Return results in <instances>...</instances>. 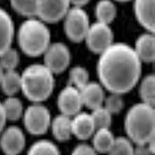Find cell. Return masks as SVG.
<instances>
[{"label":"cell","instance_id":"52a82bcc","mask_svg":"<svg viewBox=\"0 0 155 155\" xmlns=\"http://www.w3.org/2000/svg\"><path fill=\"white\" fill-rule=\"evenodd\" d=\"M85 41L90 51L100 54L113 44V31L109 24L97 21L90 25Z\"/></svg>","mask_w":155,"mask_h":155},{"label":"cell","instance_id":"7a4b0ae2","mask_svg":"<svg viewBox=\"0 0 155 155\" xmlns=\"http://www.w3.org/2000/svg\"><path fill=\"white\" fill-rule=\"evenodd\" d=\"M130 140L136 144H147L154 139L155 113L153 106L144 102L135 104L129 109L124 121Z\"/></svg>","mask_w":155,"mask_h":155},{"label":"cell","instance_id":"cb8c5ba5","mask_svg":"<svg viewBox=\"0 0 155 155\" xmlns=\"http://www.w3.org/2000/svg\"><path fill=\"white\" fill-rule=\"evenodd\" d=\"M10 3L19 14L28 18L36 16L37 0H10Z\"/></svg>","mask_w":155,"mask_h":155},{"label":"cell","instance_id":"836d02e7","mask_svg":"<svg viewBox=\"0 0 155 155\" xmlns=\"http://www.w3.org/2000/svg\"><path fill=\"white\" fill-rule=\"evenodd\" d=\"M5 71L3 70V68H2V66L0 65V81H1V78H2V75H3V73Z\"/></svg>","mask_w":155,"mask_h":155},{"label":"cell","instance_id":"7c38bea8","mask_svg":"<svg viewBox=\"0 0 155 155\" xmlns=\"http://www.w3.org/2000/svg\"><path fill=\"white\" fill-rule=\"evenodd\" d=\"M134 12L140 24L148 32H154V0H134Z\"/></svg>","mask_w":155,"mask_h":155},{"label":"cell","instance_id":"484cf974","mask_svg":"<svg viewBox=\"0 0 155 155\" xmlns=\"http://www.w3.org/2000/svg\"><path fill=\"white\" fill-rule=\"evenodd\" d=\"M134 149L130 139L120 137L115 138L114 143L107 153L109 155H134Z\"/></svg>","mask_w":155,"mask_h":155},{"label":"cell","instance_id":"8992f818","mask_svg":"<svg viewBox=\"0 0 155 155\" xmlns=\"http://www.w3.org/2000/svg\"><path fill=\"white\" fill-rule=\"evenodd\" d=\"M23 123L30 134L41 135L51 127V113L46 106L41 103H34L23 112Z\"/></svg>","mask_w":155,"mask_h":155},{"label":"cell","instance_id":"4316f807","mask_svg":"<svg viewBox=\"0 0 155 155\" xmlns=\"http://www.w3.org/2000/svg\"><path fill=\"white\" fill-rule=\"evenodd\" d=\"M19 62V56L16 50L8 48L0 55V65L4 71L15 70Z\"/></svg>","mask_w":155,"mask_h":155},{"label":"cell","instance_id":"ac0fdd59","mask_svg":"<svg viewBox=\"0 0 155 155\" xmlns=\"http://www.w3.org/2000/svg\"><path fill=\"white\" fill-rule=\"evenodd\" d=\"M92 137V147L97 153H108L111 149L115 140L114 136L109 128L97 129Z\"/></svg>","mask_w":155,"mask_h":155},{"label":"cell","instance_id":"d4e9b609","mask_svg":"<svg viewBox=\"0 0 155 155\" xmlns=\"http://www.w3.org/2000/svg\"><path fill=\"white\" fill-rule=\"evenodd\" d=\"M95 129L109 128L112 123V114L103 106L92 109L91 113Z\"/></svg>","mask_w":155,"mask_h":155},{"label":"cell","instance_id":"2e32d148","mask_svg":"<svg viewBox=\"0 0 155 155\" xmlns=\"http://www.w3.org/2000/svg\"><path fill=\"white\" fill-rule=\"evenodd\" d=\"M14 37V24L9 13L0 8V55L11 48Z\"/></svg>","mask_w":155,"mask_h":155},{"label":"cell","instance_id":"4fadbf2b","mask_svg":"<svg viewBox=\"0 0 155 155\" xmlns=\"http://www.w3.org/2000/svg\"><path fill=\"white\" fill-rule=\"evenodd\" d=\"M80 92L83 106L91 109L103 106L106 97L103 87L99 83L89 81L80 89Z\"/></svg>","mask_w":155,"mask_h":155},{"label":"cell","instance_id":"9c48e42d","mask_svg":"<svg viewBox=\"0 0 155 155\" xmlns=\"http://www.w3.org/2000/svg\"><path fill=\"white\" fill-rule=\"evenodd\" d=\"M70 0H37L36 16L46 23H56L70 9Z\"/></svg>","mask_w":155,"mask_h":155},{"label":"cell","instance_id":"5bb4252c","mask_svg":"<svg viewBox=\"0 0 155 155\" xmlns=\"http://www.w3.org/2000/svg\"><path fill=\"white\" fill-rule=\"evenodd\" d=\"M72 134L78 139L87 140L92 137L95 131V127L91 114L78 113L71 119Z\"/></svg>","mask_w":155,"mask_h":155},{"label":"cell","instance_id":"7402d4cb","mask_svg":"<svg viewBox=\"0 0 155 155\" xmlns=\"http://www.w3.org/2000/svg\"><path fill=\"white\" fill-rule=\"evenodd\" d=\"M139 92L143 102L154 106L155 77L153 74H148L143 78L140 85Z\"/></svg>","mask_w":155,"mask_h":155},{"label":"cell","instance_id":"f1b7e54d","mask_svg":"<svg viewBox=\"0 0 155 155\" xmlns=\"http://www.w3.org/2000/svg\"><path fill=\"white\" fill-rule=\"evenodd\" d=\"M104 107L111 114L118 113L121 111L124 106V102L121 95L118 93H113L111 92V95H109L106 98H105Z\"/></svg>","mask_w":155,"mask_h":155},{"label":"cell","instance_id":"3957f363","mask_svg":"<svg viewBox=\"0 0 155 155\" xmlns=\"http://www.w3.org/2000/svg\"><path fill=\"white\" fill-rule=\"evenodd\" d=\"M21 90L34 103H41L48 99L54 86V74L41 64L28 66L21 74Z\"/></svg>","mask_w":155,"mask_h":155},{"label":"cell","instance_id":"30bf717a","mask_svg":"<svg viewBox=\"0 0 155 155\" xmlns=\"http://www.w3.org/2000/svg\"><path fill=\"white\" fill-rule=\"evenodd\" d=\"M25 144L24 134L16 126L4 128L0 134V147L5 154L18 155L23 151Z\"/></svg>","mask_w":155,"mask_h":155},{"label":"cell","instance_id":"ba28073f","mask_svg":"<svg viewBox=\"0 0 155 155\" xmlns=\"http://www.w3.org/2000/svg\"><path fill=\"white\" fill-rule=\"evenodd\" d=\"M43 54L44 55V64L54 74L63 72L70 64V51L63 43L51 44Z\"/></svg>","mask_w":155,"mask_h":155},{"label":"cell","instance_id":"44dd1931","mask_svg":"<svg viewBox=\"0 0 155 155\" xmlns=\"http://www.w3.org/2000/svg\"><path fill=\"white\" fill-rule=\"evenodd\" d=\"M4 113L7 120H19L23 115V103L19 99L14 96H8L3 102H2Z\"/></svg>","mask_w":155,"mask_h":155},{"label":"cell","instance_id":"e575fe53","mask_svg":"<svg viewBox=\"0 0 155 155\" xmlns=\"http://www.w3.org/2000/svg\"><path fill=\"white\" fill-rule=\"evenodd\" d=\"M118 2H127V1H130V0H116Z\"/></svg>","mask_w":155,"mask_h":155},{"label":"cell","instance_id":"d590c367","mask_svg":"<svg viewBox=\"0 0 155 155\" xmlns=\"http://www.w3.org/2000/svg\"><path fill=\"white\" fill-rule=\"evenodd\" d=\"M5 155H9V154H5Z\"/></svg>","mask_w":155,"mask_h":155},{"label":"cell","instance_id":"4dcf8cb0","mask_svg":"<svg viewBox=\"0 0 155 155\" xmlns=\"http://www.w3.org/2000/svg\"><path fill=\"white\" fill-rule=\"evenodd\" d=\"M149 146L147 144H137L134 149V155H153Z\"/></svg>","mask_w":155,"mask_h":155},{"label":"cell","instance_id":"ffe728a7","mask_svg":"<svg viewBox=\"0 0 155 155\" xmlns=\"http://www.w3.org/2000/svg\"><path fill=\"white\" fill-rule=\"evenodd\" d=\"M116 5L111 0H100L95 6V16L100 23L109 24L114 20L116 16Z\"/></svg>","mask_w":155,"mask_h":155},{"label":"cell","instance_id":"8fae6325","mask_svg":"<svg viewBox=\"0 0 155 155\" xmlns=\"http://www.w3.org/2000/svg\"><path fill=\"white\" fill-rule=\"evenodd\" d=\"M83 106L81 92L72 85L64 88L58 95V106L61 113L70 117L81 112Z\"/></svg>","mask_w":155,"mask_h":155},{"label":"cell","instance_id":"277c9868","mask_svg":"<svg viewBox=\"0 0 155 155\" xmlns=\"http://www.w3.org/2000/svg\"><path fill=\"white\" fill-rule=\"evenodd\" d=\"M18 44L28 56H40L51 44V32L44 21L34 17L28 18L19 27Z\"/></svg>","mask_w":155,"mask_h":155},{"label":"cell","instance_id":"83f0119b","mask_svg":"<svg viewBox=\"0 0 155 155\" xmlns=\"http://www.w3.org/2000/svg\"><path fill=\"white\" fill-rule=\"evenodd\" d=\"M70 81L71 85L78 89H81L83 87L89 82V74L85 68L81 66H76L70 71Z\"/></svg>","mask_w":155,"mask_h":155},{"label":"cell","instance_id":"9a60e30c","mask_svg":"<svg viewBox=\"0 0 155 155\" xmlns=\"http://www.w3.org/2000/svg\"><path fill=\"white\" fill-rule=\"evenodd\" d=\"M134 50L141 62H153L155 59V37L153 33L148 32L138 37Z\"/></svg>","mask_w":155,"mask_h":155},{"label":"cell","instance_id":"603a6c76","mask_svg":"<svg viewBox=\"0 0 155 155\" xmlns=\"http://www.w3.org/2000/svg\"><path fill=\"white\" fill-rule=\"evenodd\" d=\"M27 155H61V153L53 142L41 140L32 144Z\"/></svg>","mask_w":155,"mask_h":155},{"label":"cell","instance_id":"d6986e66","mask_svg":"<svg viewBox=\"0 0 155 155\" xmlns=\"http://www.w3.org/2000/svg\"><path fill=\"white\" fill-rule=\"evenodd\" d=\"M0 86L3 93L7 96H14L21 90V77L16 70L5 71L1 81Z\"/></svg>","mask_w":155,"mask_h":155},{"label":"cell","instance_id":"f546056e","mask_svg":"<svg viewBox=\"0 0 155 155\" xmlns=\"http://www.w3.org/2000/svg\"><path fill=\"white\" fill-rule=\"evenodd\" d=\"M71 155H98V153L92 147L85 143H81L74 148Z\"/></svg>","mask_w":155,"mask_h":155},{"label":"cell","instance_id":"1f68e13d","mask_svg":"<svg viewBox=\"0 0 155 155\" xmlns=\"http://www.w3.org/2000/svg\"><path fill=\"white\" fill-rule=\"evenodd\" d=\"M6 120H6V117H5V113H4L2 102H0V134L2 133V131L5 128Z\"/></svg>","mask_w":155,"mask_h":155},{"label":"cell","instance_id":"5b68a950","mask_svg":"<svg viewBox=\"0 0 155 155\" xmlns=\"http://www.w3.org/2000/svg\"><path fill=\"white\" fill-rule=\"evenodd\" d=\"M64 27L67 37L73 42L85 40L90 27L88 14L81 7H70L64 16Z\"/></svg>","mask_w":155,"mask_h":155},{"label":"cell","instance_id":"d6a6232c","mask_svg":"<svg viewBox=\"0 0 155 155\" xmlns=\"http://www.w3.org/2000/svg\"><path fill=\"white\" fill-rule=\"evenodd\" d=\"M89 0H70L71 5H73V6H77V7H82L85 5H86Z\"/></svg>","mask_w":155,"mask_h":155},{"label":"cell","instance_id":"6da1fadb","mask_svg":"<svg viewBox=\"0 0 155 155\" xmlns=\"http://www.w3.org/2000/svg\"><path fill=\"white\" fill-rule=\"evenodd\" d=\"M141 64L134 48L124 43H113L100 54L97 74L101 85L113 93H127L138 82Z\"/></svg>","mask_w":155,"mask_h":155},{"label":"cell","instance_id":"e0dca14e","mask_svg":"<svg viewBox=\"0 0 155 155\" xmlns=\"http://www.w3.org/2000/svg\"><path fill=\"white\" fill-rule=\"evenodd\" d=\"M51 130L55 139L59 141H66L72 134L71 117L61 113L51 120Z\"/></svg>","mask_w":155,"mask_h":155}]
</instances>
